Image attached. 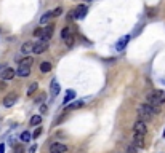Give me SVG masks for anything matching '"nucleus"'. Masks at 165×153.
<instances>
[{
	"instance_id": "f257e3e1",
	"label": "nucleus",
	"mask_w": 165,
	"mask_h": 153,
	"mask_svg": "<svg viewBox=\"0 0 165 153\" xmlns=\"http://www.w3.org/2000/svg\"><path fill=\"white\" fill-rule=\"evenodd\" d=\"M157 113H159V107L151 105L149 102H146V104H141V105L138 107V115H140L141 118H146V120H149L152 115H157Z\"/></svg>"
},
{
	"instance_id": "f03ea898",
	"label": "nucleus",
	"mask_w": 165,
	"mask_h": 153,
	"mask_svg": "<svg viewBox=\"0 0 165 153\" xmlns=\"http://www.w3.org/2000/svg\"><path fill=\"white\" fill-rule=\"evenodd\" d=\"M147 102H149L151 105H162L165 104V91L163 89H156V91H152L147 94Z\"/></svg>"
},
{
	"instance_id": "7ed1b4c3",
	"label": "nucleus",
	"mask_w": 165,
	"mask_h": 153,
	"mask_svg": "<svg viewBox=\"0 0 165 153\" xmlns=\"http://www.w3.org/2000/svg\"><path fill=\"white\" fill-rule=\"evenodd\" d=\"M87 11H88V8L85 7V5H79V7L72 11V18L74 19H83L85 14H87Z\"/></svg>"
},
{
	"instance_id": "20e7f679",
	"label": "nucleus",
	"mask_w": 165,
	"mask_h": 153,
	"mask_svg": "<svg viewBox=\"0 0 165 153\" xmlns=\"http://www.w3.org/2000/svg\"><path fill=\"white\" fill-rule=\"evenodd\" d=\"M16 77V70L11 69V67H5V69L0 72V80H11V78Z\"/></svg>"
},
{
	"instance_id": "39448f33",
	"label": "nucleus",
	"mask_w": 165,
	"mask_h": 153,
	"mask_svg": "<svg viewBox=\"0 0 165 153\" xmlns=\"http://www.w3.org/2000/svg\"><path fill=\"white\" fill-rule=\"evenodd\" d=\"M48 48V42H45V40H40V42H37L35 45H34V51L32 53H35V54H42L45 53Z\"/></svg>"
},
{
	"instance_id": "423d86ee",
	"label": "nucleus",
	"mask_w": 165,
	"mask_h": 153,
	"mask_svg": "<svg viewBox=\"0 0 165 153\" xmlns=\"http://www.w3.org/2000/svg\"><path fill=\"white\" fill-rule=\"evenodd\" d=\"M50 151H52V153H67V145L55 142V144L50 145Z\"/></svg>"
},
{
	"instance_id": "0eeeda50",
	"label": "nucleus",
	"mask_w": 165,
	"mask_h": 153,
	"mask_svg": "<svg viewBox=\"0 0 165 153\" xmlns=\"http://www.w3.org/2000/svg\"><path fill=\"white\" fill-rule=\"evenodd\" d=\"M53 30H55V27H53L52 24H50V26H45L43 29H42V35H40V38H42V40H45V42H48L50 38H52Z\"/></svg>"
},
{
	"instance_id": "6e6552de",
	"label": "nucleus",
	"mask_w": 165,
	"mask_h": 153,
	"mask_svg": "<svg viewBox=\"0 0 165 153\" xmlns=\"http://www.w3.org/2000/svg\"><path fill=\"white\" fill-rule=\"evenodd\" d=\"M16 100H18V96H16L15 93L5 96L3 97V107H13L16 104Z\"/></svg>"
},
{
	"instance_id": "1a4fd4ad",
	"label": "nucleus",
	"mask_w": 165,
	"mask_h": 153,
	"mask_svg": "<svg viewBox=\"0 0 165 153\" xmlns=\"http://www.w3.org/2000/svg\"><path fill=\"white\" fill-rule=\"evenodd\" d=\"M133 132H136V134H146L147 132V128H146V123L144 121H136L135 123V126H133Z\"/></svg>"
},
{
	"instance_id": "9d476101",
	"label": "nucleus",
	"mask_w": 165,
	"mask_h": 153,
	"mask_svg": "<svg viewBox=\"0 0 165 153\" xmlns=\"http://www.w3.org/2000/svg\"><path fill=\"white\" fill-rule=\"evenodd\" d=\"M143 139H144L143 134H136V132H133V145L136 147V148H144Z\"/></svg>"
},
{
	"instance_id": "9b49d317",
	"label": "nucleus",
	"mask_w": 165,
	"mask_h": 153,
	"mask_svg": "<svg viewBox=\"0 0 165 153\" xmlns=\"http://www.w3.org/2000/svg\"><path fill=\"white\" fill-rule=\"evenodd\" d=\"M130 38H132L130 35H123V37L120 38V40H119V42L116 43V49H117V51H122V49H125V46H127V43L130 42Z\"/></svg>"
},
{
	"instance_id": "f8f14e48",
	"label": "nucleus",
	"mask_w": 165,
	"mask_h": 153,
	"mask_svg": "<svg viewBox=\"0 0 165 153\" xmlns=\"http://www.w3.org/2000/svg\"><path fill=\"white\" fill-rule=\"evenodd\" d=\"M34 45H35V43H32V42H26V43H22V46H21V53H22V54H29L31 51H34Z\"/></svg>"
},
{
	"instance_id": "ddd939ff",
	"label": "nucleus",
	"mask_w": 165,
	"mask_h": 153,
	"mask_svg": "<svg viewBox=\"0 0 165 153\" xmlns=\"http://www.w3.org/2000/svg\"><path fill=\"white\" fill-rule=\"evenodd\" d=\"M29 73H31V67H18V70H16V75L21 77V78H24V77H29Z\"/></svg>"
},
{
	"instance_id": "4468645a",
	"label": "nucleus",
	"mask_w": 165,
	"mask_h": 153,
	"mask_svg": "<svg viewBox=\"0 0 165 153\" xmlns=\"http://www.w3.org/2000/svg\"><path fill=\"white\" fill-rule=\"evenodd\" d=\"M85 102L83 100H76V102H72V104H69L66 107V110H77V109H80V107H83Z\"/></svg>"
},
{
	"instance_id": "2eb2a0df",
	"label": "nucleus",
	"mask_w": 165,
	"mask_h": 153,
	"mask_svg": "<svg viewBox=\"0 0 165 153\" xmlns=\"http://www.w3.org/2000/svg\"><path fill=\"white\" fill-rule=\"evenodd\" d=\"M52 18H55V16H53V11H48V13L42 14V18H40V24H47V22L52 19Z\"/></svg>"
},
{
	"instance_id": "dca6fc26",
	"label": "nucleus",
	"mask_w": 165,
	"mask_h": 153,
	"mask_svg": "<svg viewBox=\"0 0 165 153\" xmlns=\"http://www.w3.org/2000/svg\"><path fill=\"white\" fill-rule=\"evenodd\" d=\"M58 94H59V84H58V81H56V80H53L52 81V96H53V97H56Z\"/></svg>"
},
{
	"instance_id": "f3484780",
	"label": "nucleus",
	"mask_w": 165,
	"mask_h": 153,
	"mask_svg": "<svg viewBox=\"0 0 165 153\" xmlns=\"http://www.w3.org/2000/svg\"><path fill=\"white\" fill-rule=\"evenodd\" d=\"M37 88H39V84H37L35 81H32V83L29 84V86H27V91H26V94H27V96H32L34 93L37 91Z\"/></svg>"
},
{
	"instance_id": "a211bd4d",
	"label": "nucleus",
	"mask_w": 165,
	"mask_h": 153,
	"mask_svg": "<svg viewBox=\"0 0 165 153\" xmlns=\"http://www.w3.org/2000/svg\"><path fill=\"white\" fill-rule=\"evenodd\" d=\"M74 99H76V91H74V89H69V91L66 93V96H64V102L67 104V102H71Z\"/></svg>"
},
{
	"instance_id": "6ab92c4d",
	"label": "nucleus",
	"mask_w": 165,
	"mask_h": 153,
	"mask_svg": "<svg viewBox=\"0 0 165 153\" xmlns=\"http://www.w3.org/2000/svg\"><path fill=\"white\" fill-rule=\"evenodd\" d=\"M72 37V32L69 27H64V29L61 30V38H64V40H67V38H71Z\"/></svg>"
},
{
	"instance_id": "aec40b11",
	"label": "nucleus",
	"mask_w": 165,
	"mask_h": 153,
	"mask_svg": "<svg viewBox=\"0 0 165 153\" xmlns=\"http://www.w3.org/2000/svg\"><path fill=\"white\" fill-rule=\"evenodd\" d=\"M32 62H34L32 58H24V59H21V61H19V65H21V67H31V65H32Z\"/></svg>"
},
{
	"instance_id": "412c9836",
	"label": "nucleus",
	"mask_w": 165,
	"mask_h": 153,
	"mask_svg": "<svg viewBox=\"0 0 165 153\" xmlns=\"http://www.w3.org/2000/svg\"><path fill=\"white\" fill-rule=\"evenodd\" d=\"M21 142H29V140L32 139V134L29 131H24V132H21Z\"/></svg>"
},
{
	"instance_id": "4be33fe9",
	"label": "nucleus",
	"mask_w": 165,
	"mask_h": 153,
	"mask_svg": "<svg viewBox=\"0 0 165 153\" xmlns=\"http://www.w3.org/2000/svg\"><path fill=\"white\" fill-rule=\"evenodd\" d=\"M52 70V64H50V62H42L40 64V72H43V73H47V72H50Z\"/></svg>"
},
{
	"instance_id": "5701e85b",
	"label": "nucleus",
	"mask_w": 165,
	"mask_h": 153,
	"mask_svg": "<svg viewBox=\"0 0 165 153\" xmlns=\"http://www.w3.org/2000/svg\"><path fill=\"white\" fill-rule=\"evenodd\" d=\"M39 123H42V115H34L31 118V124L32 126H35V124H39Z\"/></svg>"
},
{
	"instance_id": "b1692460",
	"label": "nucleus",
	"mask_w": 165,
	"mask_h": 153,
	"mask_svg": "<svg viewBox=\"0 0 165 153\" xmlns=\"http://www.w3.org/2000/svg\"><path fill=\"white\" fill-rule=\"evenodd\" d=\"M40 134H42V128H37L35 131H34L32 137H34V139H37V137H39V135H40Z\"/></svg>"
},
{
	"instance_id": "393cba45",
	"label": "nucleus",
	"mask_w": 165,
	"mask_h": 153,
	"mask_svg": "<svg viewBox=\"0 0 165 153\" xmlns=\"http://www.w3.org/2000/svg\"><path fill=\"white\" fill-rule=\"evenodd\" d=\"M62 13V8H56V10H53V16H59Z\"/></svg>"
},
{
	"instance_id": "a878e982",
	"label": "nucleus",
	"mask_w": 165,
	"mask_h": 153,
	"mask_svg": "<svg viewBox=\"0 0 165 153\" xmlns=\"http://www.w3.org/2000/svg\"><path fill=\"white\" fill-rule=\"evenodd\" d=\"M66 43L69 45V46H72V45H74V37H71V38H67V40H66Z\"/></svg>"
},
{
	"instance_id": "bb28decb",
	"label": "nucleus",
	"mask_w": 165,
	"mask_h": 153,
	"mask_svg": "<svg viewBox=\"0 0 165 153\" xmlns=\"http://www.w3.org/2000/svg\"><path fill=\"white\" fill-rule=\"evenodd\" d=\"M15 151H18V153H24V148H22L21 145H18V147L15 148Z\"/></svg>"
},
{
	"instance_id": "cd10ccee",
	"label": "nucleus",
	"mask_w": 165,
	"mask_h": 153,
	"mask_svg": "<svg viewBox=\"0 0 165 153\" xmlns=\"http://www.w3.org/2000/svg\"><path fill=\"white\" fill-rule=\"evenodd\" d=\"M43 100H45V96H43V94H42V96H39V97L35 99V102H43Z\"/></svg>"
},
{
	"instance_id": "c85d7f7f",
	"label": "nucleus",
	"mask_w": 165,
	"mask_h": 153,
	"mask_svg": "<svg viewBox=\"0 0 165 153\" xmlns=\"http://www.w3.org/2000/svg\"><path fill=\"white\" fill-rule=\"evenodd\" d=\"M0 153H5V144H0Z\"/></svg>"
},
{
	"instance_id": "c756f323",
	"label": "nucleus",
	"mask_w": 165,
	"mask_h": 153,
	"mask_svg": "<svg viewBox=\"0 0 165 153\" xmlns=\"http://www.w3.org/2000/svg\"><path fill=\"white\" fill-rule=\"evenodd\" d=\"M35 150H37V145H32V147H31V150H29V153H34Z\"/></svg>"
},
{
	"instance_id": "7c9ffc66",
	"label": "nucleus",
	"mask_w": 165,
	"mask_h": 153,
	"mask_svg": "<svg viewBox=\"0 0 165 153\" xmlns=\"http://www.w3.org/2000/svg\"><path fill=\"white\" fill-rule=\"evenodd\" d=\"M128 153H135V145H132V147H128Z\"/></svg>"
},
{
	"instance_id": "2f4dec72",
	"label": "nucleus",
	"mask_w": 165,
	"mask_h": 153,
	"mask_svg": "<svg viewBox=\"0 0 165 153\" xmlns=\"http://www.w3.org/2000/svg\"><path fill=\"white\" fill-rule=\"evenodd\" d=\"M0 88L5 89V83H3V80H0Z\"/></svg>"
},
{
	"instance_id": "473e14b6",
	"label": "nucleus",
	"mask_w": 165,
	"mask_h": 153,
	"mask_svg": "<svg viewBox=\"0 0 165 153\" xmlns=\"http://www.w3.org/2000/svg\"><path fill=\"white\" fill-rule=\"evenodd\" d=\"M163 137H165V131H163Z\"/></svg>"
},
{
	"instance_id": "72a5a7b5",
	"label": "nucleus",
	"mask_w": 165,
	"mask_h": 153,
	"mask_svg": "<svg viewBox=\"0 0 165 153\" xmlns=\"http://www.w3.org/2000/svg\"><path fill=\"white\" fill-rule=\"evenodd\" d=\"M87 2H92V0H87Z\"/></svg>"
}]
</instances>
